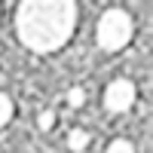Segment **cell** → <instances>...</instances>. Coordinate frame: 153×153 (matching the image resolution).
Returning a JSON list of instances; mask_svg holds the SVG:
<instances>
[{
	"label": "cell",
	"mask_w": 153,
	"mask_h": 153,
	"mask_svg": "<svg viewBox=\"0 0 153 153\" xmlns=\"http://www.w3.org/2000/svg\"><path fill=\"white\" fill-rule=\"evenodd\" d=\"M83 101H86V92H83L80 86H74L71 92H68V104L71 107H83Z\"/></svg>",
	"instance_id": "obj_7"
},
{
	"label": "cell",
	"mask_w": 153,
	"mask_h": 153,
	"mask_svg": "<svg viewBox=\"0 0 153 153\" xmlns=\"http://www.w3.org/2000/svg\"><path fill=\"white\" fill-rule=\"evenodd\" d=\"M132 34H135L132 16H129L126 9H120V6L107 9L104 16L98 19V31H95V37H98V46L107 49V52H117V49H123L126 43L132 40Z\"/></svg>",
	"instance_id": "obj_2"
},
{
	"label": "cell",
	"mask_w": 153,
	"mask_h": 153,
	"mask_svg": "<svg viewBox=\"0 0 153 153\" xmlns=\"http://www.w3.org/2000/svg\"><path fill=\"white\" fill-rule=\"evenodd\" d=\"M76 25L74 0H25L16 12L19 40L34 52H55L61 49Z\"/></svg>",
	"instance_id": "obj_1"
},
{
	"label": "cell",
	"mask_w": 153,
	"mask_h": 153,
	"mask_svg": "<svg viewBox=\"0 0 153 153\" xmlns=\"http://www.w3.org/2000/svg\"><path fill=\"white\" fill-rule=\"evenodd\" d=\"M12 110H16V107H12V98L0 92V126H6L12 120Z\"/></svg>",
	"instance_id": "obj_5"
},
{
	"label": "cell",
	"mask_w": 153,
	"mask_h": 153,
	"mask_svg": "<svg viewBox=\"0 0 153 153\" xmlns=\"http://www.w3.org/2000/svg\"><path fill=\"white\" fill-rule=\"evenodd\" d=\"M104 153H135V147H132V141H126V138H117V141H110V147Z\"/></svg>",
	"instance_id": "obj_6"
},
{
	"label": "cell",
	"mask_w": 153,
	"mask_h": 153,
	"mask_svg": "<svg viewBox=\"0 0 153 153\" xmlns=\"http://www.w3.org/2000/svg\"><path fill=\"white\" fill-rule=\"evenodd\" d=\"M37 126H40L43 132H49V129L55 126V113H52V110H43L40 117H37Z\"/></svg>",
	"instance_id": "obj_8"
},
{
	"label": "cell",
	"mask_w": 153,
	"mask_h": 153,
	"mask_svg": "<svg viewBox=\"0 0 153 153\" xmlns=\"http://www.w3.org/2000/svg\"><path fill=\"white\" fill-rule=\"evenodd\" d=\"M135 104V83L132 80H113L110 86H107V92H104V107L110 110V113H126Z\"/></svg>",
	"instance_id": "obj_3"
},
{
	"label": "cell",
	"mask_w": 153,
	"mask_h": 153,
	"mask_svg": "<svg viewBox=\"0 0 153 153\" xmlns=\"http://www.w3.org/2000/svg\"><path fill=\"white\" fill-rule=\"evenodd\" d=\"M89 141H92V135H89L86 129H74V132L68 135V147H71L74 153H80V150H86V147H89Z\"/></svg>",
	"instance_id": "obj_4"
}]
</instances>
